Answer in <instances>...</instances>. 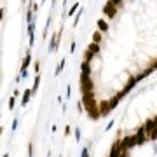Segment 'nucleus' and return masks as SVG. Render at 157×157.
Instances as JSON below:
<instances>
[{"instance_id": "19", "label": "nucleus", "mask_w": 157, "mask_h": 157, "mask_svg": "<svg viewBox=\"0 0 157 157\" xmlns=\"http://www.w3.org/2000/svg\"><path fill=\"white\" fill-rule=\"evenodd\" d=\"M14 107H16V96H14V94H12V98H11V99H9V110H12V108H14Z\"/></svg>"}, {"instance_id": "20", "label": "nucleus", "mask_w": 157, "mask_h": 157, "mask_svg": "<svg viewBox=\"0 0 157 157\" xmlns=\"http://www.w3.org/2000/svg\"><path fill=\"white\" fill-rule=\"evenodd\" d=\"M73 134H75V141L79 143V141H80V129H79V127H75V131H73Z\"/></svg>"}, {"instance_id": "15", "label": "nucleus", "mask_w": 157, "mask_h": 157, "mask_svg": "<svg viewBox=\"0 0 157 157\" xmlns=\"http://www.w3.org/2000/svg\"><path fill=\"white\" fill-rule=\"evenodd\" d=\"M79 7H80V5H79V2H75V4L72 5V9H68V16H73L75 12H79Z\"/></svg>"}, {"instance_id": "5", "label": "nucleus", "mask_w": 157, "mask_h": 157, "mask_svg": "<svg viewBox=\"0 0 157 157\" xmlns=\"http://www.w3.org/2000/svg\"><path fill=\"white\" fill-rule=\"evenodd\" d=\"M143 126H145V131H147V136H148L150 133L157 131V117H150V119H147Z\"/></svg>"}, {"instance_id": "32", "label": "nucleus", "mask_w": 157, "mask_h": 157, "mask_svg": "<svg viewBox=\"0 0 157 157\" xmlns=\"http://www.w3.org/2000/svg\"><path fill=\"white\" fill-rule=\"evenodd\" d=\"M12 94H14V96H16V98H18V96H23V93H19V91H18V89H16V91H14V93H12Z\"/></svg>"}, {"instance_id": "10", "label": "nucleus", "mask_w": 157, "mask_h": 157, "mask_svg": "<svg viewBox=\"0 0 157 157\" xmlns=\"http://www.w3.org/2000/svg\"><path fill=\"white\" fill-rule=\"evenodd\" d=\"M80 73L82 75H91V63L82 61V65H80Z\"/></svg>"}, {"instance_id": "26", "label": "nucleus", "mask_w": 157, "mask_h": 157, "mask_svg": "<svg viewBox=\"0 0 157 157\" xmlns=\"http://www.w3.org/2000/svg\"><path fill=\"white\" fill-rule=\"evenodd\" d=\"M77 110H79L80 114H82V110H86V108H84V105H82V101H79V103H77Z\"/></svg>"}, {"instance_id": "13", "label": "nucleus", "mask_w": 157, "mask_h": 157, "mask_svg": "<svg viewBox=\"0 0 157 157\" xmlns=\"http://www.w3.org/2000/svg\"><path fill=\"white\" fill-rule=\"evenodd\" d=\"M87 49L93 53V54H99V51H101V47H99V44H94V42H91L89 45H87Z\"/></svg>"}, {"instance_id": "21", "label": "nucleus", "mask_w": 157, "mask_h": 157, "mask_svg": "<svg viewBox=\"0 0 157 157\" xmlns=\"http://www.w3.org/2000/svg\"><path fill=\"white\" fill-rule=\"evenodd\" d=\"M80 157H89V147H84V148H82Z\"/></svg>"}, {"instance_id": "29", "label": "nucleus", "mask_w": 157, "mask_h": 157, "mask_svg": "<svg viewBox=\"0 0 157 157\" xmlns=\"http://www.w3.org/2000/svg\"><path fill=\"white\" fill-rule=\"evenodd\" d=\"M110 2H112L114 5H117V7H121V5H122V0H110Z\"/></svg>"}, {"instance_id": "17", "label": "nucleus", "mask_w": 157, "mask_h": 157, "mask_svg": "<svg viewBox=\"0 0 157 157\" xmlns=\"http://www.w3.org/2000/svg\"><path fill=\"white\" fill-rule=\"evenodd\" d=\"M65 63H66V60L63 58L61 61H60V65H58V68H56V75H60V73L63 72V68H65Z\"/></svg>"}, {"instance_id": "16", "label": "nucleus", "mask_w": 157, "mask_h": 157, "mask_svg": "<svg viewBox=\"0 0 157 157\" xmlns=\"http://www.w3.org/2000/svg\"><path fill=\"white\" fill-rule=\"evenodd\" d=\"M94 56H96V54H93V53H91L89 49H86V54H84V61H89V63H91V60H93Z\"/></svg>"}, {"instance_id": "9", "label": "nucleus", "mask_w": 157, "mask_h": 157, "mask_svg": "<svg viewBox=\"0 0 157 157\" xmlns=\"http://www.w3.org/2000/svg\"><path fill=\"white\" fill-rule=\"evenodd\" d=\"M31 94H33V91H31V89H26V91H23V96H21V107H26V105H28V101H30Z\"/></svg>"}, {"instance_id": "23", "label": "nucleus", "mask_w": 157, "mask_h": 157, "mask_svg": "<svg viewBox=\"0 0 157 157\" xmlns=\"http://www.w3.org/2000/svg\"><path fill=\"white\" fill-rule=\"evenodd\" d=\"M28 157H33V143H28Z\"/></svg>"}, {"instance_id": "3", "label": "nucleus", "mask_w": 157, "mask_h": 157, "mask_svg": "<svg viewBox=\"0 0 157 157\" xmlns=\"http://www.w3.org/2000/svg\"><path fill=\"white\" fill-rule=\"evenodd\" d=\"M93 89H94V84L91 80V75H82L80 73V94L93 93Z\"/></svg>"}, {"instance_id": "27", "label": "nucleus", "mask_w": 157, "mask_h": 157, "mask_svg": "<svg viewBox=\"0 0 157 157\" xmlns=\"http://www.w3.org/2000/svg\"><path fill=\"white\" fill-rule=\"evenodd\" d=\"M33 68H35V73H38V72H40V61H35V66H33Z\"/></svg>"}, {"instance_id": "35", "label": "nucleus", "mask_w": 157, "mask_h": 157, "mask_svg": "<svg viewBox=\"0 0 157 157\" xmlns=\"http://www.w3.org/2000/svg\"><path fill=\"white\" fill-rule=\"evenodd\" d=\"M42 2H45V0H42Z\"/></svg>"}, {"instance_id": "24", "label": "nucleus", "mask_w": 157, "mask_h": 157, "mask_svg": "<svg viewBox=\"0 0 157 157\" xmlns=\"http://www.w3.org/2000/svg\"><path fill=\"white\" fill-rule=\"evenodd\" d=\"M70 134H72V127H70V124H68L66 127H65V136H70Z\"/></svg>"}, {"instance_id": "12", "label": "nucleus", "mask_w": 157, "mask_h": 157, "mask_svg": "<svg viewBox=\"0 0 157 157\" xmlns=\"http://www.w3.org/2000/svg\"><path fill=\"white\" fill-rule=\"evenodd\" d=\"M101 40H103V35H101V31H94L93 33V38H91V42H94V44H101Z\"/></svg>"}, {"instance_id": "2", "label": "nucleus", "mask_w": 157, "mask_h": 157, "mask_svg": "<svg viewBox=\"0 0 157 157\" xmlns=\"http://www.w3.org/2000/svg\"><path fill=\"white\" fill-rule=\"evenodd\" d=\"M131 140H133V147H138V145H143L148 136H147V131H145V126H140L138 131L134 134H131Z\"/></svg>"}, {"instance_id": "7", "label": "nucleus", "mask_w": 157, "mask_h": 157, "mask_svg": "<svg viewBox=\"0 0 157 157\" xmlns=\"http://www.w3.org/2000/svg\"><path fill=\"white\" fill-rule=\"evenodd\" d=\"M31 65V53L30 49H28V53H26V56H25V60L21 63V68H19V72H28V66Z\"/></svg>"}, {"instance_id": "25", "label": "nucleus", "mask_w": 157, "mask_h": 157, "mask_svg": "<svg viewBox=\"0 0 157 157\" xmlns=\"http://www.w3.org/2000/svg\"><path fill=\"white\" fill-rule=\"evenodd\" d=\"M75 49H77V42L73 40V42H72V45H70V53H75Z\"/></svg>"}, {"instance_id": "6", "label": "nucleus", "mask_w": 157, "mask_h": 157, "mask_svg": "<svg viewBox=\"0 0 157 157\" xmlns=\"http://www.w3.org/2000/svg\"><path fill=\"white\" fill-rule=\"evenodd\" d=\"M121 152H122V147H121V141L117 140L114 145H112V148H110V154H108V157H119L121 156Z\"/></svg>"}, {"instance_id": "4", "label": "nucleus", "mask_w": 157, "mask_h": 157, "mask_svg": "<svg viewBox=\"0 0 157 157\" xmlns=\"http://www.w3.org/2000/svg\"><path fill=\"white\" fill-rule=\"evenodd\" d=\"M103 14L107 16V18H110V19H114L115 16H117V5H114L110 0L105 4V7H103Z\"/></svg>"}, {"instance_id": "34", "label": "nucleus", "mask_w": 157, "mask_h": 157, "mask_svg": "<svg viewBox=\"0 0 157 157\" xmlns=\"http://www.w3.org/2000/svg\"><path fill=\"white\" fill-rule=\"evenodd\" d=\"M4 157H9V154H4Z\"/></svg>"}, {"instance_id": "18", "label": "nucleus", "mask_w": 157, "mask_h": 157, "mask_svg": "<svg viewBox=\"0 0 157 157\" xmlns=\"http://www.w3.org/2000/svg\"><path fill=\"white\" fill-rule=\"evenodd\" d=\"M82 9H79V12H77V16H75V21H73V26H77L79 25V21H80V18H82Z\"/></svg>"}, {"instance_id": "1", "label": "nucleus", "mask_w": 157, "mask_h": 157, "mask_svg": "<svg viewBox=\"0 0 157 157\" xmlns=\"http://www.w3.org/2000/svg\"><path fill=\"white\" fill-rule=\"evenodd\" d=\"M143 79H145V75H143V73H140V75H134V77H131V79L127 80V84L124 86V89L117 93V96H119V98L122 99V98H124V96H127V94H129L131 91H133V89H134V86H136V84H138L140 80H143Z\"/></svg>"}, {"instance_id": "22", "label": "nucleus", "mask_w": 157, "mask_h": 157, "mask_svg": "<svg viewBox=\"0 0 157 157\" xmlns=\"http://www.w3.org/2000/svg\"><path fill=\"white\" fill-rule=\"evenodd\" d=\"M148 140H150V141H156V140H157V131H154V133H150V134H148Z\"/></svg>"}, {"instance_id": "8", "label": "nucleus", "mask_w": 157, "mask_h": 157, "mask_svg": "<svg viewBox=\"0 0 157 157\" xmlns=\"http://www.w3.org/2000/svg\"><path fill=\"white\" fill-rule=\"evenodd\" d=\"M86 112H87V115H89L91 119H98V117L101 115V110H99V107H98V105H94V107H91V108H87Z\"/></svg>"}, {"instance_id": "33", "label": "nucleus", "mask_w": 157, "mask_h": 157, "mask_svg": "<svg viewBox=\"0 0 157 157\" xmlns=\"http://www.w3.org/2000/svg\"><path fill=\"white\" fill-rule=\"evenodd\" d=\"M152 70H154V72H156V70H157V60H156V61H154V65H152Z\"/></svg>"}, {"instance_id": "31", "label": "nucleus", "mask_w": 157, "mask_h": 157, "mask_svg": "<svg viewBox=\"0 0 157 157\" xmlns=\"http://www.w3.org/2000/svg\"><path fill=\"white\" fill-rule=\"evenodd\" d=\"M112 126H114V121H110V122L107 124V127H105V131H110V127H112Z\"/></svg>"}, {"instance_id": "30", "label": "nucleus", "mask_w": 157, "mask_h": 157, "mask_svg": "<svg viewBox=\"0 0 157 157\" xmlns=\"http://www.w3.org/2000/svg\"><path fill=\"white\" fill-rule=\"evenodd\" d=\"M16 127H18V119H14V122H12V126H11V129H12V131H16Z\"/></svg>"}, {"instance_id": "11", "label": "nucleus", "mask_w": 157, "mask_h": 157, "mask_svg": "<svg viewBox=\"0 0 157 157\" xmlns=\"http://www.w3.org/2000/svg\"><path fill=\"white\" fill-rule=\"evenodd\" d=\"M98 30L101 31V33H107V31L110 30V25L105 19H98Z\"/></svg>"}, {"instance_id": "14", "label": "nucleus", "mask_w": 157, "mask_h": 157, "mask_svg": "<svg viewBox=\"0 0 157 157\" xmlns=\"http://www.w3.org/2000/svg\"><path fill=\"white\" fill-rule=\"evenodd\" d=\"M38 86H40V75H38V73H35V79H33V87H31V91H33V94L37 93Z\"/></svg>"}, {"instance_id": "28", "label": "nucleus", "mask_w": 157, "mask_h": 157, "mask_svg": "<svg viewBox=\"0 0 157 157\" xmlns=\"http://www.w3.org/2000/svg\"><path fill=\"white\" fill-rule=\"evenodd\" d=\"M70 96H72V89H70V86H68V87H66V94H65V98H66V99H70Z\"/></svg>"}]
</instances>
